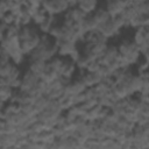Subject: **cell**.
Here are the masks:
<instances>
[{"label": "cell", "instance_id": "obj_1", "mask_svg": "<svg viewBox=\"0 0 149 149\" xmlns=\"http://www.w3.org/2000/svg\"><path fill=\"white\" fill-rule=\"evenodd\" d=\"M40 43V35L31 27H24L19 30V44L22 52H33Z\"/></svg>", "mask_w": 149, "mask_h": 149}, {"label": "cell", "instance_id": "obj_2", "mask_svg": "<svg viewBox=\"0 0 149 149\" xmlns=\"http://www.w3.org/2000/svg\"><path fill=\"white\" fill-rule=\"evenodd\" d=\"M118 50L120 54V58L127 62H133L134 59H136L140 52V49L135 44V42H129V41H123L119 45Z\"/></svg>", "mask_w": 149, "mask_h": 149}, {"label": "cell", "instance_id": "obj_3", "mask_svg": "<svg viewBox=\"0 0 149 149\" xmlns=\"http://www.w3.org/2000/svg\"><path fill=\"white\" fill-rule=\"evenodd\" d=\"M129 3H126V2H121V1H111L107 3V7H106V10L108 12V14L114 17V16H118L120 15L125 8L128 6Z\"/></svg>", "mask_w": 149, "mask_h": 149}, {"label": "cell", "instance_id": "obj_4", "mask_svg": "<svg viewBox=\"0 0 149 149\" xmlns=\"http://www.w3.org/2000/svg\"><path fill=\"white\" fill-rule=\"evenodd\" d=\"M43 6H44L45 10H48L50 13H58V12H62L68 8V3L63 2V1H49V2H44Z\"/></svg>", "mask_w": 149, "mask_h": 149}, {"label": "cell", "instance_id": "obj_5", "mask_svg": "<svg viewBox=\"0 0 149 149\" xmlns=\"http://www.w3.org/2000/svg\"><path fill=\"white\" fill-rule=\"evenodd\" d=\"M95 6H97L95 1H80V2H78V8H80L85 14L94 13Z\"/></svg>", "mask_w": 149, "mask_h": 149}, {"label": "cell", "instance_id": "obj_6", "mask_svg": "<svg viewBox=\"0 0 149 149\" xmlns=\"http://www.w3.org/2000/svg\"><path fill=\"white\" fill-rule=\"evenodd\" d=\"M143 55H144V57H146V59L149 62V47L143 51Z\"/></svg>", "mask_w": 149, "mask_h": 149}]
</instances>
